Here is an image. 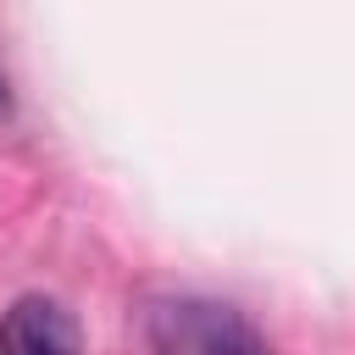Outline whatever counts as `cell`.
Here are the masks:
<instances>
[{
    "label": "cell",
    "instance_id": "cell-1",
    "mask_svg": "<svg viewBox=\"0 0 355 355\" xmlns=\"http://www.w3.org/2000/svg\"><path fill=\"white\" fill-rule=\"evenodd\" d=\"M144 333L155 355H272V344L255 333L250 316L205 294H178L150 305Z\"/></svg>",
    "mask_w": 355,
    "mask_h": 355
},
{
    "label": "cell",
    "instance_id": "cell-2",
    "mask_svg": "<svg viewBox=\"0 0 355 355\" xmlns=\"http://www.w3.org/2000/svg\"><path fill=\"white\" fill-rule=\"evenodd\" d=\"M0 355H83L78 322L55 300L22 294L0 311Z\"/></svg>",
    "mask_w": 355,
    "mask_h": 355
},
{
    "label": "cell",
    "instance_id": "cell-3",
    "mask_svg": "<svg viewBox=\"0 0 355 355\" xmlns=\"http://www.w3.org/2000/svg\"><path fill=\"white\" fill-rule=\"evenodd\" d=\"M11 111V89H6V72H0V116Z\"/></svg>",
    "mask_w": 355,
    "mask_h": 355
}]
</instances>
